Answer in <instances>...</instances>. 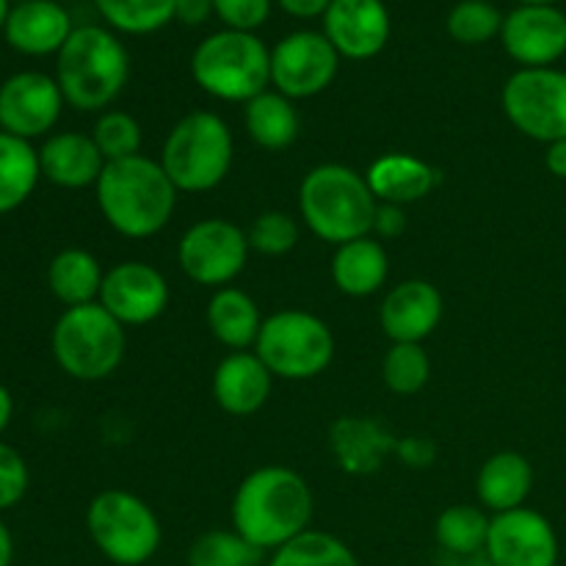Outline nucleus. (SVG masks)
I'll return each mask as SVG.
<instances>
[{"label": "nucleus", "instance_id": "nucleus-28", "mask_svg": "<svg viewBox=\"0 0 566 566\" xmlns=\"http://www.w3.org/2000/svg\"><path fill=\"white\" fill-rule=\"evenodd\" d=\"M243 125H247L249 138L269 153L287 149L302 130L296 105L280 92H263L249 99L243 111Z\"/></svg>", "mask_w": 566, "mask_h": 566}, {"label": "nucleus", "instance_id": "nucleus-11", "mask_svg": "<svg viewBox=\"0 0 566 566\" xmlns=\"http://www.w3.org/2000/svg\"><path fill=\"white\" fill-rule=\"evenodd\" d=\"M249 238L227 219H202L182 232L177 243V263L182 274L205 287H227L249 260Z\"/></svg>", "mask_w": 566, "mask_h": 566}, {"label": "nucleus", "instance_id": "nucleus-36", "mask_svg": "<svg viewBox=\"0 0 566 566\" xmlns=\"http://www.w3.org/2000/svg\"><path fill=\"white\" fill-rule=\"evenodd\" d=\"M503 14L486 0H462L448 14V33L459 44H484L501 36Z\"/></svg>", "mask_w": 566, "mask_h": 566}, {"label": "nucleus", "instance_id": "nucleus-26", "mask_svg": "<svg viewBox=\"0 0 566 566\" xmlns=\"http://www.w3.org/2000/svg\"><path fill=\"white\" fill-rule=\"evenodd\" d=\"M263 315L258 302L241 287H219L208 302V329L221 346L232 352H247L258 343L263 329Z\"/></svg>", "mask_w": 566, "mask_h": 566}, {"label": "nucleus", "instance_id": "nucleus-32", "mask_svg": "<svg viewBox=\"0 0 566 566\" xmlns=\"http://www.w3.org/2000/svg\"><path fill=\"white\" fill-rule=\"evenodd\" d=\"M94 3L111 28L144 36L175 20L177 0H94Z\"/></svg>", "mask_w": 566, "mask_h": 566}, {"label": "nucleus", "instance_id": "nucleus-3", "mask_svg": "<svg viewBox=\"0 0 566 566\" xmlns=\"http://www.w3.org/2000/svg\"><path fill=\"white\" fill-rule=\"evenodd\" d=\"M379 199L365 175L343 164H321L298 186V213L315 238L343 247L374 232Z\"/></svg>", "mask_w": 566, "mask_h": 566}, {"label": "nucleus", "instance_id": "nucleus-27", "mask_svg": "<svg viewBox=\"0 0 566 566\" xmlns=\"http://www.w3.org/2000/svg\"><path fill=\"white\" fill-rule=\"evenodd\" d=\"M105 271L99 260L86 249H61L48 265L50 293L64 307H83V304L99 302Z\"/></svg>", "mask_w": 566, "mask_h": 566}, {"label": "nucleus", "instance_id": "nucleus-8", "mask_svg": "<svg viewBox=\"0 0 566 566\" xmlns=\"http://www.w3.org/2000/svg\"><path fill=\"white\" fill-rule=\"evenodd\" d=\"M254 354L276 379L307 381L324 374L335 359V335L318 315L282 310L263 321Z\"/></svg>", "mask_w": 566, "mask_h": 566}, {"label": "nucleus", "instance_id": "nucleus-12", "mask_svg": "<svg viewBox=\"0 0 566 566\" xmlns=\"http://www.w3.org/2000/svg\"><path fill=\"white\" fill-rule=\"evenodd\" d=\"M340 70L335 44L315 31H296L271 50V83L287 99H307L326 92Z\"/></svg>", "mask_w": 566, "mask_h": 566}, {"label": "nucleus", "instance_id": "nucleus-44", "mask_svg": "<svg viewBox=\"0 0 566 566\" xmlns=\"http://www.w3.org/2000/svg\"><path fill=\"white\" fill-rule=\"evenodd\" d=\"M545 164L547 169H551V175H556L558 180H566V138L547 144Z\"/></svg>", "mask_w": 566, "mask_h": 566}, {"label": "nucleus", "instance_id": "nucleus-31", "mask_svg": "<svg viewBox=\"0 0 566 566\" xmlns=\"http://www.w3.org/2000/svg\"><path fill=\"white\" fill-rule=\"evenodd\" d=\"M269 566H359L352 547L326 531H304L274 551Z\"/></svg>", "mask_w": 566, "mask_h": 566}, {"label": "nucleus", "instance_id": "nucleus-20", "mask_svg": "<svg viewBox=\"0 0 566 566\" xmlns=\"http://www.w3.org/2000/svg\"><path fill=\"white\" fill-rule=\"evenodd\" d=\"M39 166H42V177L48 182L66 188V191H81V188L97 186L105 169V158L92 136L77 130H61L50 133L42 142Z\"/></svg>", "mask_w": 566, "mask_h": 566}, {"label": "nucleus", "instance_id": "nucleus-45", "mask_svg": "<svg viewBox=\"0 0 566 566\" xmlns=\"http://www.w3.org/2000/svg\"><path fill=\"white\" fill-rule=\"evenodd\" d=\"M11 562H14V536L0 517V566H11Z\"/></svg>", "mask_w": 566, "mask_h": 566}, {"label": "nucleus", "instance_id": "nucleus-6", "mask_svg": "<svg viewBox=\"0 0 566 566\" xmlns=\"http://www.w3.org/2000/svg\"><path fill=\"white\" fill-rule=\"evenodd\" d=\"M50 348L70 379L103 381L125 359L127 332L99 302L66 307L55 321Z\"/></svg>", "mask_w": 566, "mask_h": 566}, {"label": "nucleus", "instance_id": "nucleus-42", "mask_svg": "<svg viewBox=\"0 0 566 566\" xmlns=\"http://www.w3.org/2000/svg\"><path fill=\"white\" fill-rule=\"evenodd\" d=\"M213 14V0H177L175 17L182 25H202Z\"/></svg>", "mask_w": 566, "mask_h": 566}, {"label": "nucleus", "instance_id": "nucleus-40", "mask_svg": "<svg viewBox=\"0 0 566 566\" xmlns=\"http://www.w3.org/2000/svg\"><path fill=\"white\" fill-rule=\"evenodd\" d=\"M396 457L401 459L407 468H431L437 459V446L429 437H403L396 446Z\"/></svg>", "mask_w": 566, "mask_h": 566}, {"label": "nucleus", "instance_id": "nucleus-48", "mask_svg": "<svg viewBox=\"0 0 566 566\" xmlns=\"http://www.w3.org/2000/svg\"><path fill=\"white\" fill-rule=\"evenodd\" d=\"M558 0H520V6H556Z\"/></svg>", "mask_w": 566, "mask_h": 566}, {"label": "nucleus", "instance_id": "nucleus-23", "mask_svg": "<svg viewBox=\"0 0 566 566\" xmlns=\"http://www.w3.org/2000/svg\"><path fill=\"white\" fill-rule=\"evenodd\" d=\"M370 191L379 205H412L429 197L440 182V171L426 160L407 153H387L370 164L368 175Z\"/></svg>", "mask_w": 566, "mask_h": 566}, {"label": "nucleus", "instance_id": "nucleus-7", "mask_svg": "<svg viewBox=\"0 0 566 566\" xmlns=\"http://www.w3.org/2000/svg\"><path fill=\"white\" fill-rule=\"evenodd\" d=\"M191 75L205 94L224 103H249L269 92L271 50L243 31L210 33L193 50Z\"/></svg>", "mask_w": 566, "mask_h": 566}, {"label": "nucleus", "instance_id": "nucleus-30", "mask_svg": "<svg viewBox=\"0 0 566 566\" xmlns=\"http://www.w3.org/2000/svg\"><path fill=\"white\" fill-rule=\"evenodd\" d=\"M490 523L492 520L481 506H448L437 517L434 534L442 551L457 558H470L486 551Z\"/></svg>", "mask_w": 566, "mask_h": 566}, {"label": "nucleus", "instance_id": "nucleus-39", "mask_svg": "<svg viewBox=\"0 0 566 566\" xmlns=\"http://www.w3.org/2000/svg\"><path fill=\"white\" fill-rule=\"evenodd\" d=\"M213 11L230 31L252 33L271 14V0H213Z\"/></svg>", "mask_w": 566, "mask_h": 566}, {"label": "nucleus", "instance_id": "nucleus-34", "mask_svg": "<svg viewBox=\"0 0 566 566\" xmlns=\"http://www.w3.org/2000/svg\"><path fill=\"white\" fill-rule=\"evenodd\" d=\"M263 551L238 531H208L188 551V566H260Z\"/></svg>", "mask_w": 566, "mask_h": 566}, {"label": "nucleus", "instance_id": "nucleus-46", "mask_svg": "<svg viewBox=\"0 0 566 566\" xmlns=\"http://www.w3.org/2000/svg\"><path fill=\"white\" fill-rule=\"evenodd\" d=\"M11 418H14V396L9 392V387L0 385V434L9 429Z\"/></svg>", "mask_w": 566, "mask_h": 566}, {"label": "nucleus", "instance_id": "nucleus-25", "mask_svg": "<svg viewBox=\"0 0 566 566\" xmlns=\"http://www.w3.org/2000/svg\"><path fill=\"white\" fill-rule=\"evenodd\" d=\"M387 276H390L387 249L370 235L343 243L332 258V280H335L337 291L352 298L374 296L376 291L385 287Z\"/></svg>", "mask_w": 566, "mask_h": 566}, {"label": "nucleus", "instance_id": "nucleus-37", "mask_svg": "<svg viewBox=\"0 0 566 566\" xmlns=\"http://www.w3.org/2000/svg\"><path fill=\"white\" fill-rule=\"evenodd\" d=\"M298 230L296 219L282 210H269V213H260L254 219V224L249 227V249L258 254H265V258H282V254L293 252L298 243Z\"/></svg>", "mask_w": 566, "mask_h": 566}, {"label": "nucleus", "instance_id": "nucleus-2", "mask_svg": "<svg viewBox=\"0 0 566 566\" xmlns=\"http://www.w3.org/2000/svg\"><path fill=\"white\" fill-rule=\"evenodd\" d=\"M97 208L111 230L130 241H144L164 230L177 208V188L166 177L160 160L147 155L105 164L97 186Z\"/></svg>", "mask_w": 566, "mask_h": 566}, {"label": "nucleus", "instance_id": "nucleus-9", "mask_svg": "<svg viewBox=\"0 0 566 566\" xmlns=\"http://www.w3.org/2000/svg\"><path fill=\"white\" fill-rule=\"evenodd\" d=\"M86 531L116 566H142L158 553L164 531L153 509L127 490H105L88 503Z\"/></svg>", "mask_w": 566, "mask_h": 566}, {"label": "nucleus", "instance_id": "nucleus-13", "mask_svg": "<svg viewBox=\"0 0 566 566\" xmlns=\"http://www.w3.org/2000/svg\"><path fill=\"white\" fill-rule=\"evenodd\" d=\"M66 99L55 77L25 70L0 83V130L17 138H48L55 130Z\"/></svg>", "mask_w": 566, "mask_h": 566}, {"label": "nucleus", "instance_id": "nucleus-24", "mask_svg": "<svg viewBox=\"0 0 566 566\" xmlns=\"http://www.w3.org/2000/svg\"><path fill=\"white\" fill-rule=\"evenodd\" d=\"M531 490H534V468L517 451H501L490 457L475 479L479 503L495 514L523 509Z\"/></svg>", "mask_w": 566, "mask_h": 566}, {"label": "nucleus", "instance_id": "nucleus-43", "mask_svg": "<svg viewBox=\"0 0 566 566\" xmlns=\"http://www.w3.org/2000/svg\"><path fill=\"white\" fill-rule=\"evenodd\" d=\"M287 14L298 17V20H313V17H324L332 0H276Z\"/></svg>", "mask_w": 566, "mask_h": 566}, {"label": "nucleus", "instance_id": "nucleus-18", "mask_svg": "<svg viewBox=\"0 0 566 566\" xmlns=\"http://www.w3.org/2000/svg\"><path fill=\"white\" fill-rule=\"evenodd\" d=\"M385 335L392 343H423L442 321V296L431 282H398L379 310Z\"/></svg>", "mask_w": 566, "mask_h": 566}, {"label": "nucleus", "instance_id": "nucleus-1", "mask_svg": "<svg viewBox=\"0 0 566 566\" xmlns=\"http://www.w3.org/2000/svg\"><path fill=\"white\" fill-rule=\"evenodd\" d=\"M232 531L260 551H280L310 531L313 492L291 468L269 464L241 481L232 497Z\"/></svg>", "mask_w": 566, "mask_h": 566}, {"label": "nucleus", "instance_id": "nucleus-41", "mask_svg": "<svg viewBox=\"0 0 566 566\" xmlns=\"http://www.w3.org/2000/svg\"><path fill=\"white\" fill-rule=\"evenodd\" d=\"M407 230V213L398 205H379L374 221V232L379 238H398Z\"/></svg>", "mask_w": 566, "mask_h": 566}, {"label": "nucleus", "instance_id": "nucleus-14", "mask_svg": "<svg viewBox=\"0 0 566 566\" xmlns=\"http://www.w3.org/2000/svg\"><path fill=\"white\" fill-rule=\"evenodd\" d=\"M169 282L155 265L125 260L105 271L99 304L127 329L160 318L169 307Z\"/></svg>", "mask_w": 566, "mask_h": 566}, {"label": "nucleus", "instance_id": "nucleus-38", "mask_svg": "<svg viewBox=\"0 0 566 566\" xmlns=\"http://www.w3.org/2000/svg\"><path fill=\"white\" fill-rule=\"evenodd\" d=\"M31 486V470L22 453L0 440V514L14 509Z\"/></svg>", "mask_w": 566, "mask_h": 566}, {"label": "nucleus", "instance_id": "nucleus-29", "mask_svg": "<svg viewBox=\"0 0 566 566\" xmlns=\"http://www.w3.org/2000/svg\"><path fill=\"white\" fill-rule=\"evenodd\" d=\"M42 180L39 149L25 138L0 130V216L14 213L28 202Z\"/></svg>", "mask_w": 566, "mask_h": 566}, {"label": "nucleus", "instance_id": "nucleus-21", "mask_svg": "<svg viewBox=\"0 0 566 566\" xmlns=\"http://www.w3.org/2000/svg\"><path fill=\"white\" fill-rule=\"evenodd\" d=\"M274 376L254 352H232L213 374V398L232 418L260 412L271 396Z\"/></svg>", "mask_w": 566, "mask_h": 566}, {"label": "nucleus", "instance_id": "nucleus-16", "mask_svg": "<svg viewBox=\"0 0 566 566\" xmlns=\"http://www.w3.org/2000/svg\"><path fill=\"white\" fill-rule=\"evenodd\" d=\"M501 39L523 70L551 66L566 53V14L556 6H520L503 17Z\"/></svg>", "mask_w": 566, "mask_h": 566}, {"label": "nucleus", "instance_id": "nucleus-35", "mask_svg": "<svg viewBox=\"0 0 566 566\" xmlns=\"http://www.w3.org/2000/svg\"><path fill=\"white\" fill-rule=\"evenodd\" d=\"M92 138L99 153H103L105 164L142 155V125L125 111H103L94 122Z\"/></svg>", "mask_w": 566, "mask_h": 566}, {"label": "nucleus", "instance_id": "nucleus-47", "mask_svg": "<svg viewBox=\"0 0 566 566\" xmlns=\"http://www.w3.org/2000/svg\"><path fill=\"white\" fill-rule=\"evenodd\" d=\"M9 11H11V0H0V31H3Z\"/></svg>", "mask_w": 566, "mask_h": 566}, {"label": "nucleus", "instance_id": "nucleus-17", "mask_svg": "<svg viewBox=\"0 0 566 566\" xmlns=\"http://www.w3.org/2000/svg\"><path fill=\"white\" fill-rule=\"evenodd\" d=\"M324 36L343 59H374L390 42L387 6L381 0H332L324 14Z\"/></svg>", "mask_w": 566, "mask_h": 566}, {"label": "nucleus", "instance_id": "nucleus-22", "mask_svg": "<svg viewBox=\"0 0 566 566\" xmlns=\"http://www.w3.org/2000/svg\"><path fill=\"white\" fill-rule=\"evenodd\" d=\"M396 437L374 418L343 415L329 426V448L348 475H370L381 470L387 457L396 453Z\"/></svg>", "mask_w": 566, "mask_h": 566}, {"label": "nucleus", "instance_id": "nucleus-19", "mask_svg": "<svg viewBox=\"0 0 566 566\" xmlns=\"http://www.w3.org/2000/svg\"><path fill=\"white\" fill-rule=\"evenodd\" d=\"M72 20L59 0H25L11 6L3 36L9 48L22 55H50L64 48L72 36Z\"/></svg>", "mask_w": 566, "mask_h": 566}, {"label": "nucleus", "instance_id": "nucleus-33", "mask_svg": "<svg viewBox=\"0 0 566 566\" xmlns=\"http://www.w3.org/2000/svg\"><path fill=\"white\" fill-rule=\"evenodd\" d=\"M381 376L396 396H418L431 379V359L420 343H392L381 363Z\"/></svg>", "mask_w": 566, "mask_h": 566}, {"label": "nucleus", "instance_id": "nucleus-4", "mask_svg": "<svg viewBox=\"0 0 566 566\" xmlns=\"http://www.w3.org/2000/svg\"><path fill=\"white\" fill-rule=\"evenodd\" d=\"M130 55L125 44L99 25H81L72 31L55 55V81L66 105L86 114H103L127 86Z\"/></svg>", "mask_w": 566, "mask_h": 566}, {"label": "nucleus", "instance_id": "nucleus-10", "mask_svg": "<svg viewBox=\"0 0 566 566\" xmlns=\"http://www.w3.org/2000/svg\"><path fill=\"white\" fill-rule=\"evenodd\" d=\"M503 111L523 136L553 144L566 138V72L520 70L503 86Z\"/></svg>", "mask_w": 566, "mask_h": 566}, {"label": "nucleus", "instance_id": "nucleus-5", "mask_svg": "<svg viewBox=\"0 0 566 566\" xmlns=\"http://www.w3.org/2000/svg\"><path fill=\"white\" fill-rule=\"evenodd\" d=\"M232 158V130L213 111H193L182 116L160 149V166L171 186L182 193L213 191L230 175Z\"/></svg>", "mask_w": 566, "mask_h": 566}, {"label": "nucleus", "instance_id": "nucleus-15", "mask_svg": "<svg viewBox=\"0 0 566 566\" xmlns=\"http://www.w3.org/2000/svg\"><path fill=\"white\" fill-rule=\"evenodd\" d=\"M484 556L492 566H556L558 536L545 514L514 509L492 517Z\"/></svg>", "mask_w": 566, "mask_h": 566}, {"label": "nucleus", "instance_id": "nucleus-49", "mask_svg": "<svg viewBox=\"0 0 566 566\" xmlns=\"http://www.w3.org/2000/svg\"><path fill=\"white\" fill-rule=\"evenodd\" d=\"M11 3H14V6H17V3H25V0H11Z\"/></svg>", "mask_w": 566, "mask_h": 566}]
</instances>
